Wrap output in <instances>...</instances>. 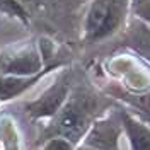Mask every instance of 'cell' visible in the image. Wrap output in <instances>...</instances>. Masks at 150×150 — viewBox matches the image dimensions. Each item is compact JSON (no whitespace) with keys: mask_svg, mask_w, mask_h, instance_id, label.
<instances>
[{"mask_svg":"<svg viewBox=\"0 0 150 150\" xmlns=\"http://www.w3.org/2000/svg\"><path fill=\"white\" fill-rule=\"evenodd\" d=\"M123 137L128 142L130 150H150V125L138 120L130 111L120 109Z\"/></svg>","mask_w":150,"mask_h":150,"instance_id":"cell-6","label":"cell"},{"mask_svg":"<svg viewBox=\"0 0 150 150\" xmlns=\"http://www.w3.org/2000/svg\"><path fill=\"white\" fill-rule=\"evenodd\" d=\"M123 135L120 111H109L108 116H99L80 145L96 150H120V137Z\"/></svg>","mask_w":150,"mask_h":150,"instance_id":"cell-4","label":"cell"},{"mask_svg":"<svg viewBox=\"0 0 150 150\" xmlns=\"http://www.w3.org/2000/svg\"><path fill=\"white\" fill-rule=\"evenodd\" d=\"M77 150H96V149H91V147H85V145H79Z\"/></svg>","mask_w":150,"mask_h":150,"instance_id":"cell-13","label":"cell"},{"mask_svg":"<svg viewBox=\"0 0 150 150\" xmlns=\"http://www.w3.org/2000/svg\"><path fill=\"white\" fill-rule=\"evenodd\" d=\"M131 12V0H109V9H108V16L104 19L101 29L97 31V34L94 36L92 43L103 41L116 34L118 31L125 28V24L128 22Z\"/></svg>","mask_w":150,"mask_h":150,"instance_id":"cell-7","label":"cell"},{"mask_svg":"<svg viewBox=\"0 0 150 150\" xmlns=\"http://www.w3.org/2000/svg\"><path fill=\"white\" fill-rule=\"evenodd\" d=\"M149 121H150V118H149Z\"/></svg>","mask_w":150,"mask_h":150,"instance_id":"cell-14","label":"cell"},{"mask_svg":"<svg viewBox=\"0 0 150 150\" xmlns=\"http://www.w3.org/2000/svg\"><path fill=\"white\" fill-rule=\"evenodd\" d=\"M70 92H72L70 80L67 79V75H62L39 97L33 99V101H28L24 104V111L31 120H36V121L51 120L56 112L62 109V106L68 99Z\"/></svg>","mask_w":150,"mask_h":150,"instance_id":"cell-3","label":"cell"},{"mask_svg":"<svg viewBox=\"0 0 150 150\" xmlns=\"http://www.w3.org/2000/svg\"><path fill=\"white\" fill-rule=\"evenodd\" d=\"M41 150H77V145H74L70 140L62 138V137H51L45 140Z\"/></svg>","mask_w":150,"mask_h":150,"instance_id":"cell-12","label":"cell"},{"mask_svg":"<svg viewBox=\"0 0 150 150\" xmlns=\"http://www.w3.org/2000/svg\"><path fill=\"white\" fill-rule=\"evenodd\" d=\"M0 143L2 150H22V140L12 116L0 112Z\"/></svg>","mask_w":150,"mask_h":150,"instance_id":"cell-9","label":"cell"},{"mask_svg":"<svg viewBox=\"0 0 150 150\" xmlns=\"http://www.w3.org/2000/svg\"><path fill=\"white\" fill-rule=\"evenodd\" d=\"M108 9H109V0H91L82 22V39L85 43H92L94 36L97 34L108 16Z\"/></svg>","mask_w":150,"mask_h":150,"instance_id":"cell-8","label":"cell"},{"mask_svg":"<svg viewBox=\"0 0 150 150\" xmlns=\"http://www.w3.org/2000/svg\"><path fill=\"white\" fill-rule=\"evenodd\" d=\"M60 67H63L62 62H53L33 75H0V103H9L21 97L38 82H41L48 74L58 70Z\"/></svg>","mask_w":150,"mask_h":150,"instance_id":"cell-5","label":"cell"},{"mask_svg":"<svg viewBox=\"0 0 150 150\" xmlns=\"http://www.w3.org/2000/svg\"><path fill=\"white\" fill-rule=\"evenodd\" d=\"M46 65L41 48L34 41H26L0 51V75H33Z\"/></svg>","mask_w":150,"mask_h":150,"instance_id":"cell-2","label":"cell"},{"mask_svg":"<svg viewBox=\"0 0 150 150\" xmlns=\"http://www.w3.org/2000/svg\"><path fill=\"white\" fill-rule=\"evenodd\" d=\"M0 12L22 22L24 26L29 24V14L21 0H0Z\"/></svg>","mask_w":150,"mask_h":150,"instance_id":"cell-10","label":"cell"},{"mask_svg":"<svg viewBox=\"0 0 150 150\" xmlns=\"http://www.w3.org/2000/svg\"><path fill=\"white\" fill-rule=\"evenodd\" d=\"M104 108L103 99L91 91H72L62 109L51 120H48V126L41 138L45 142L51 137H62L79 147L92 123L103 116Z\"/></svg>","mask_w":150,"mask_h":150,"instance_id":"cell-1","label":"cell"},{"mask_svg":"<svg viewBox=\"0 0 150 150\" xmlns=\"http://www.w3.org/2000/svg\"><path fill=\"white\" fill-rule=\"evenodd\" d=\"M131 12L137 19L150 26V0H131Z\"/></svg>","mask_w":150,"mask_h":150,"instance_id":"cell-11","label":"cell"}]
</instances>
